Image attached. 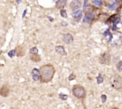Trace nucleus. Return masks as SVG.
Instances as JSON below:
<instances>
[{"mask_svg": "<svg viewBox=\"0 0 122 109\" xmlns=\"http://www.w3.org/2000/svg\"><path fill=\"white\" fill-rule=\"evenodd\" d=\"M30 59L34 62H39L41 61V57L40 55L38 54H30Z\"/></svg>", "mask_w": 122, "mask_h": 109, "instance_id": "4468645a", "label": "nucleus"}, {"mask_svg": "<svg viewBox=\"0 0 122 109\" xmlns=\"http://www.w3.org/2000/svg\"><path fill=\"white\" fill-rule=\"evenodd\" d=\"M110 83L112 87L115 90L122 89V77L118 75H114L110 78Z\"/></svg>", "mask_w": 122, "mask_h": 109, "instance_id": "7ed1b4c3", "label": "nucleus"}, {"mask_svg": "<svg viewBox=\"0 0 122 109\" xmlns=\"http://www.w3.org/2000/svg\"><path fill=\"white\" fill-rule=\"evenodd\" d=\"M72 16L75 19L80 20L82 18V11L81 10H77L76 11H74L72 14Z\"/></svg>", "mask_w": 122, "mask_h": 109, "instance_id": "ddd939ff", "label": "nucleus"}, {"mask_svg": "<svg viewBox=\"0 0 122 109\" xmlns=\"http://www.w3.org/2000/svg\"><path fill=\"white\" fill-rule=\"evenodd\" d=\"M111 109H119L118 107H113V108H112Z\"/></svg>", "mask_w": 122, "mask_h": 109, "instance_id": "c756f323", "label": "nucleus"}, {"mask_svg": "<svg viewBox=\"0 0 122 109\" xmlns=\"http://www.w3.org/2000/svg\"><path fill=\"white\" fill-rule=\"evenodd\" d=\"M117 6H118V2L117 1H114L112 4H109V5L108 9L109 10H114Z\"/></svg>", "mask_w": 122, "mask_h": 109, "instance_id": "dca6fc26", "label": "nucleus"}, {"mask_svg": "<svg viewBox=\"0 0 122 109\" xmlns=\"http://www.w3.org/2000/svg\"></svg>", "mask_w": 122, "mask_h": 109, "instance_id": "7c9ffc66", "label": "nucleus"}, {"mask_svg": "<svg viewBox=\"0 0 122 109\" xmlns=\"http://www.w3.org/2000/svg\"><path fill=\"white\" fill-rule=\"evenodd\" d=\"M67 25H68V23H67L66 21H62V22L61 23V25H62V26H64V27L67 26Z\"/></svg>", "mask_w": 122, "mask_h": 109, "instance_id": "bb28decb", "label": "nucleus"}, {"mask_svg": "<svg viewBox=\"0 0 122 109\" xmlns=\"http://www.w3.org/2000/svg\"><path fill=\"white\" fill-rule=\"evenodd\" d=\"M55 51L59 54L62 56H66L67 55V52L65 50V47L62 45H57L55 47Z\"/></svg>", "mask_w": 122, "mask_h": 109, "instance_id": "1a4fd4ad", "label": "nucleus"}, {"mask_svg": "<svg viewBox=\"0 0 122 109\" xmlns=\"http://www.w3.org/2000/svg\"><path fill=\"white\" fill-rule=\"evenodd\" d=\"M99 62L102 65H108L111 63V55L108 53H104L100 55L99 58Z\"/></svg>", "mask_w": 122, "mask_h": 109, "instance_id": "20e7f679", "label": "nucleus"}, {"mask_svg": "<svg viewBox=\"0 0 122 109\" xmlns=\"http://www.w3.org/2000/svg\"><path fill=\"white\" fill-rule=\"evenodd\" d=\"M103 82H104V78H103L102 75L100 74L98 77H97V82H98V84H101Z\"/></svg>", "mask_w": 122, "mask_h": 109, "instance_id": "4be33fe9", "label": "nucleus"}, {"mask_svg": "<svg viewBox=\"0 0 122 109\" xmlns=\"http://www.w3.org/2000/svg\"><path fill=\"white\" fill-rule=\"evenodd\" d=\"M48 19L50 20V21H51V22H52V21H54V19H52V17H48Z\"/></svg>", "mask_w": 122, "mask_h": 109, "instance_id": "cd10ccee", "label": "nucleus"}, {"mask_svg": "<svg viewBox=\"0 0 122 109\" xmlns=\"http://www.w3.org/2000/svg\"><path fill=\"white\" fill-rule=\"evenodd\" d=\"M16 55V52H15V50L13 49V50H11L10 51H9L8 53V56L11 57V58H13V57H15Z\"/></svg>", "mask_w": 122, "mask_h": 109, "instance_id": "a211bd4d", "label": "nucleus"}, {"mask_svg": "<svg viewBox=\"0 0 122 109\" xmlns=\"http://www.w3.org/2000/svg\"><path fill=\"white\" fill-rule=\"evenodd\" d=\"M82 5V3L80 1L78 0H74L70 2V7L72 11H76V10H79V9L80 8Z\"/></svg>", "mask_w": 122, "mask_h": 109, "instance_id": "423d86ee", "label": "nucleus"}, {"mask_svg": "<svg viewBox=\"0 0 122 109\" xmlns=\"http://www.w3.org/2000/svg\"><path fill=\"white\" fill-rule=\"evenodd\" d=\"M92 2L94 4H95L96 5H98L99 7H100V6H102V1H100V0H94V1H92Z\"/></svg>", "mask_w": 122, "mask_h": 109, "instance_id": "6ab92c4d", "label": "nucleus"}, {"mask_svg": "<svg viewBox=\"0 0 122 109\" xmlns=\"http://www.w3.org/2000/svg\"><path fill=\"white\" fill-rule=\"evenodd\" d=\"M116 68L119 71H122V61H119L116 65Z\"/></svg>", "mask_w": 122, "mask_h": 109, "instance_id": "5701e85b", "label": "nucleus"}, {"mask_svg": "<svg viewBox=\"0 0 122 109\" xmlns=\"http://www.w3.org/2000/svg\"><path fill=\"white\" fill-rule=\"evenodd\" d=\"M63 41L66 44H71L74 41V37L70 33H66L63 36Z\"/></svg>", "mask_w": 122, "mask_h": 109, "instance_id": "6e6552de", "label": "nucleus"}, {"mask_svg": "<svg viewBox=\"0 0 122 109\" xmlns=\"http://www.w3.org/2000/svg\"><path fill=\"white\" fill-rule=\"evenodd\" d=\"M95 9V7L92 5H86V6L83 7V12L85 14H92V12Z\"/></svg>", "mask_w": 122, "mask_h": 109, "instance_id": "9d476101", "label": "nucleus"}, {"mask_svg": "<svg viewBox=\"0 0 122 109\" xmlns=\"http://www.w3.org/2000/svg\"><path fill=\"white\" fill-rule=\"evenodd\" d=\"M59 97H60V99H61L62 100H66L67 99V98H68V96L66 95H64V94H60L59 95Z\"/></svg>", "mask_w": 122, "mask_h": 109, "instance_id": "b1692460", "label": "nucleus"}, {"mask_svg": "<svg viewBox=\"0 0 122 109\" xmlns=\"http://www.w3.org/2000/svg\"><path fill=\"white\" fill-rule=\"evenodd\" d=\"M29 53L30 54H38L39 50L37 47H33L30 48L29 50Z\"/></svg>", "mask_w": 122, "mask_h": 109, "instance_id": "2eb2a0df", "label": "nucleus"}, {"mask_svg": "<svg viewBox=\"0 0 122 109\" xmlns=\"http://www.w3.org/2000/svg\"><path fill=\"white\" fill-rule=\"evenodd\" d=\"M119 21H120V18L118 17L115 21H113V30H115V29H116L117 24L119 23Z\"/></svg>", "mask_w": 122, "mask_h": 109, "instance_id": "aec40b11", "label": "nucleus"}, {"mask_svg": "<svg viewBox=\"0 0 122 109\" xmlns=\"http://www.w3.org/2000/svg\"><path fill=\"white\" fill-rule=\"evenodd\" d=\"M67 4V1L66 0H59L56 2L55 6L57 9H63V8L66 6V5Z\"/></svg>", "mask_w": 122, "mask_h": 109, "instance_id": "f8f14e48", "label": "nucleus"}, {"mask_svg": "<svg viewBox=\"0 0 122 109\" xmlns=\"http://www.w3.org/2000/svg\"><path fill=\"white\" fill-rule=\"evenodd\" d=\"M61 15L62 16V17H64V18H67V12L65 9H61Z\"/></svg>", "mask_w": 122, "mask_h": 109, "instance_id": "412c9836", "label": "nucleus"}, {"mask_svg": "<svg viewBox=\"0 0 122 109\" xmlns=\"http://www.w3.org/2000/svg\"><path fill=\"white\" fill-rule=\"evenodd\" d=\"M72 94L77 99H84L86 96V91L84 86L80 85H76L72 88Z\"/></svg>", "mask_w": 122, "mask_h": 109, "instance_id": "f03ea898", "label": "nucleus"}, {"mask_svg": "<svg viewBox=\"0 0 122 109\" xmlns=\"http://www.w3.org/2000/svg\"><path fill=\"white\" fill-rule=\"evenodd\" d=\"M101 99H102V102L104 103V102L106 101V100H107V96H106V95H102L101 96Z\"/></svg>", "mask_w": 122, "mask_h": 109, "instance_id": "a878e982", "label": "nucleus"}, {"mask_svg": "<svg viewBox=\"0 0 122 109\" xmlns=\"http://www.w3.org/2000/svg\"><path fill=\"white\" fill-rule=\"evenodd\" d=\"M40 81L42 83L51 82L55 74V68L52 64H46L40 67Z\"/></svg>", "mask_w": 122, "mask_h": 109, "instance_id": "f257e3e1", "label": "nucleus"}, {"mask_svg": "<svg viewBox=\"0 0 122 109\" xmlns=\"http://www.w3.org/2000/svg\"><path fill=\"white\" fill-rule=\"evenodd\" d=\"M75 78H76V75L74 73L70 74V75H69V77H68V80L69 81H73V80H74Z\"/></svg>", "mask_w": 122, "mask_h": 109, "instance_id": "393cba45", "label": "nucleus"}, {"mask_svg": "<svg viewBox=\"0 0 122 109\" xmlns=\"http://www.w3.org/2000/svg\"><path fill=\"white\" fill-rule=\"evenodd\" d=\"M10 93V89L7 85H3L0 88V95L2 97H7Z\"/></svg>", "mask_w": 122, "mask_h": 109, "instance_id": "39448f33", "label": "nucleus"}, {"mask_svg": "<svg viewBox=\"0 0 122 109\" xmlns=\"http://www.w3.org/2000/svg\"><path fill=\"white\" fill-rule=\"evenodd\" d=\"M15 52L17 57H23L25 54V49L22 45H18L15 47Z\"/></svg>", "mask_w": 122, "mask_h": 109, "instance_id": "9b49d317", "label": "nucleus"}, {"mask_svg": "<svg viewBox=\"0 0 122 109\" xmlns=\"http://www.w3.org/2000/svg\"><path fill=\"white\" fill-rule=\"evenodd\" d=\"M32 76H40V71L37 68H34L31 71Z\"/></svg>", "mask_w": 122, "mask_h": 109, "instance_id": "f3484780", "label": "nucleus"}, {"mask_svg": "<svg viewBox=\"0 0 122 109\" xmlns=\"http://www.w3.org/2000/svg\"><path fill=\"white\" fill-rule=\"evenodd\" d=\"M26 12H27V10H25V11H24V13H23V17H25V14H26Z\"/></svg>", "mask_w": 122, "mask_h": 109, "instance_id": "c85d7f7f", "label": "nucleus"}, {"mask_svg": "<svg viewBox=\"0 0 122 109\" xmlns=\"http://www.w3.org/2000/svg\"><path fill=\"white\" fill-rule=\"evenodd\" d=\"M95 15L93 14H85V16L83 19V22L85 23H90L92 21L94 20Z\"/></svg>", "mask_w": 122, "mask_h": 109, "instance_id": "0eeeda50", "label": "nucleus"}]
</instances>
